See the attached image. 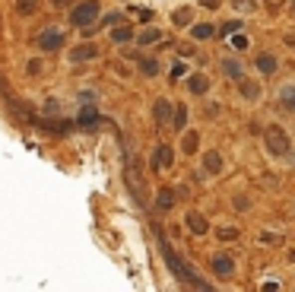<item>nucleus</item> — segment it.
<instances>
[{"label":"nucleus","mask_w":295,"mask_h":292,"mask_svg":"<svg viewBox=\"0 0 295 292\" xmlns=\"http://www.w3.org/2000/svg\"><path fill=\"white\" fill-rule=\"evenodd\" d=\"M159 248H162V254H165V264H168V267H171V273H175V277H178V280H184V283H190V286H194V289H210V283H203L200 277H197V270H190V267H187V264H184V261H181V257H178L175 251H171V245L165 242V235H162V232H159Z\"/></svg>","instance_id":"f257e3e1"},{"label":"nucleus","mask_w":295,"mask_h":292,"mask_svg":"<svg viewBox=\"0 0 295 292\" xmlns=\"http://www.w3.org/2000/svg\"><path fill=\"white\" fill-rule=\"evenodd\" d=\"M264 140H267V149H270L273 156H286V152L292 149L289 134H286V127H280V124H270V127H267Z\"/></svg>","instance_id":"f03ea898"},{"label":"nucleus","mask_w":295,"mask_h":292,"mask_svg":"<svg viewBox=\"0 0 295 292\" xmlns=\"http://www.w3.org/2000/svg\"><path fill=\"white\" fill-rule=\"evenodd\" d=\"M95 16H99V0H83L80 6H73L70 22H73V25H92Z\"/></svg>","instance_id":"7ed1b4c3"},{"label":"nucleus","mask_w":295,"mask_h":292,"mask_svg":"<svg viewBox=\"0 0 295 292\" xmlns=\"http://www.w3.org/2000/svg\"><path fill=\"white\" fill-rule=\"evenodd\" d=\"M210 267H213V273H219V277H232V273H235V257L232 254H213Z\"/></svg>","instance_id":"20e7f679"},{"label":"nucleus","mask_w":295,"mask_h":292,"mask_svg":"<svg viewBox=\"0 0 295 292\" xmlns=\"http://www.w3.org/2000/svg\"><path fill=\"white\" fill-rule=\"evenodd\" d=\"M60 45H64V32H57V29H48V32L38 35V48L41 51H57Z\"/></svg>","instance_id":"39448f33"},{"label":"nucleus","mask_w":295,"mask_h":292,"mask_svg":"<svg viewBox=\"0 0 295 292\" xmlns=\"http://www.w3.org/2000/svg\"><path fill=\"white\" fill-rule=\"evenodd\" d=\"M184 222H187V229L194 232V235H203V232H210V222H206L200 213H194V210H190L187 216H184Z\"/></svg>","instance_id":"423d86ee"},{"label":"nucleus","mask_w":295,"mask_h":292,"mask_svg":"<svg viewBox=\"0 0 295 292\" xmlns=\"http://www.w3.org/2000/svg\"><path fill=\"white\" fill-rule=\"evenodd\" d=\"M171 118H175L171 102L168 99H159V102H155V121H159V124H171Z\"/></svg>","instance_id":"0eeeda50"},{"label":"nucleus","mask_w":295,"mask_h":292,"mask_svg":"<svg viewBox=\"0 0 295 292\" xmlns=\"http://www.w3.org/2000/svg\"><path fill=\"white\" fill-rule=\"evenodd\" d=\"M168 165H171V149H168V146H159V149L152 152V171L168 168Z\"/></svg>","instance_id":"6e6552de"},{"label":"nucleus","mask_w":295,"mask_h":292,"mask_svg":"<svg viewBox=\"0 0 295 292\" xmlns=\"http://www.w3.org/2000/svg\"><path fill=\"white\" fill-rule=\"evenodd\" d=\"M187 89L194 92V96H203V92L210 89V76H203V73H194V76L187 80Z\"/></svg>","instance_id":"1a4fd4ad"},{"label":"nucleus","mask_w":295,"mask_h":292,"mask_svg":"<svg viewBox=\"0 0 295 292\" xmlns=\"http://www.w3.org/2000/svg\"><path fill=\"white\" fill-rule=\"evenodd\" d=\"M155 207H159L162 213H168L171 207H175V191H171V187H162L159 197H155Z\"/></svg>","instance_id":"9d476101"},{"label":"nucleus","mask_w":295,"mask_h":292,"mask_svg":"<svg viewBox=\"0 0 295 292\" xmlns=\"http://www.w3.org/2000/svg\"><path fill=\"white\" fill-rule=\"evenodd\" d=\"M95 54H99V51H95V45H80L76 51H70V61H73V64H80V61H92Z\"/></svg>","instance_id":"9b49d317"},{"label":"nucleus","mask_w":295,"mask_h":292,"mask_svg":"<svg viewBox=\"0 0 295 292\" xmlns=\"http://www.w3.org/2000/svg\"><path fill=\"white\" fill-rule=\"evenodd\" d=\"M203 168L206 171H210V175H219V171H222V156H219V152H206V156H203Z\"/></svg>","instance_id":"f8f14e48"},{"label":"nucleus","mask_w":295,"mask_h":292,"mask_svg":"<svg viewBox=\"0 0 295 292\" xmlns=\"http://www.w3.org/2000/svg\"><path fill=\"white\" fill-rule=\"evenodd\" d=\"M190 35H194L197 41H206V38L216 35V25H210V22H197L194 29H190Z\"/></svg>","instance_id":"ddd939ff"},{"label":"nucleus","mask_w":295,"mask_h":292,"mask_svg":"<svg viewBox=\"0 0 295 292\" xmlns=\"http://www.w3.org/2000/svg\"><path fill=\"white\" fill-rule=\"evenodd\" d=\"M280 108L295 111V86H283L280 89Z\"/></svg>","instance_id":"4468645a"},{"label":"nucleus","mask_w":295,"mask_h":292,"mask_svg":"<svg viewBox=\"0 0 295 292\" xmlns=\"http://www.w3.org/2000/svg\"><path fill=\"white\" fill-rule=\"evenodd\" d=\"M197 146H200V137H197V131H187L184 140H181V149H184V156H194Z\"/></svg>","instance_id":"2eb2a0df"},{"label":"nucleus","mask_w":295,"mask_h":292,"mask_svg":"<svg viewBox=\"0 0 295 292\" xmlns=\"http://www.w3.org/2000/svg\"><path fill=\"white\" fill-rule=\"evenodd\" d=\"M95 124H99V115H95V108H92V105H86V108L80 111V127H86V131H92Z\"/></svg>","instance_id":"dca6fc26"},{"label":"nucleus","mask_w":295,"mask_h":292,"mask_svg":"<svg viewBox=\"0 0 295 292\" xmlns=\"http://www.w3.org/2000/svg\"><path fill=\"white\" fill-rule=\"evenodd\" d=\"M238 86H241V96H245V99H257V96H260V86H257L254 80H248V76H241Z\"/></svg>","instance_id":"f3484780"},{"label":"nucleus","mask_w":295,"mask_h":292,"mask_svg":"<svg viewBox=\"0 0 295 292\" xmlns=\"http://www.w3.org/2000/svg\"><path fill=\"white\" fill-rule=\"evenodd\" d=\"M257 70L270 76V73L276 70V57H273V54H260V57H257Z\"/></svg>","instance_id":"a211bd4d"},{"label":"nucleus","mask_w":295,"mask_h":292,"mask_svg":"<svg viewBox=\"0 0 295 292\" xmlns=\"http://www.w3.org/2000/svg\"><path fill=\"white\" fill-rule=\"evenodd\" d=\"M140 70H143V76H155L159 73V64L149 61V57H140Z\"/></svg>","instance_id":"6ab92c4d"},{"label":"nucleus","mask_w":295,"mask_h":292,"mask_svg":"<svg viewBox=\"0 0 295 292\" xmlns=\"http://www.w3.org/2000/svg\"><path fill=\"white\" fill-rule=\"evenodd\" d=\"M35 6H38V0H16V10H19L22 16L35 13Z\"/></svg>","instance_id":"aec40b11"},{"label":"nucleus","mask_w":295,"mask_h":292,"mask_svg":"<svg viewBox=\"0 0 295 292\" xmlns=\"http://www.w3.org/2000/svg\"><path fill=\"white\" fill-rule=\"evenodd\" d=\"M222 70L232 76V80H241V64H235V61H222Z\"/></svg>","instance_id":"412c9836"},{"label":"nucleus","mask_w":295,"mask_h":292,"mask_svg":"<svg viewBox=\"0 0 295 292\" xmlns=\"http://www.w3.org/2000/svg\"><path fill=\"white\" fill-rule=\"evenodd\" d=\"M222 35H235V32H241V19H232V22H222Z\"/></svg>","instance_id":"4be33fe9"},{"label":"nucleus","mask_w":295,"mask_h":292,"mask_svg":"<svg viewBox=\"0 0 295 292\" xmlns=\"http://www.w3.org/2000/svg\"><path fill=\"white\" fill-rule=\"evenodd\" d=\"M111 38H115V41H130V38H134V32H130L127 25H121V29L111 32Z\"/></svg>","instance_id":"5701e85b"},{"label":"nucleus","mask_w":295,"mask_h":292,"mask_svg":"<svg viewBox=\"0 0 295 292\" xmlns=\"http://www.w3.org/2000/svg\"><path fill=\"white\" fill-rule=\"evenodd\" d=\"M162 35H159V29H146L143 35H140V45H152V41H159Z\"/></svg>","instance_id":"b1692460"},{"label":"nucleus","mask_w":295,"mask_h":292,"mask_svg":"<svg viewBox=\"0 0 295 292\" xmlns=\"http://www.w3.org/2000/svg\"><path fill=\"white\" fill-rule=\"evenodd\" d=\"M184 121H187V108H178L175 118H171V124H175V127H184Z\"/></svg>","instance_id":"393cba45"},{"label":"nucleus","mask_w":295,"mask_h":292,"mask_svg":"<svg viewBox=\"0 0 295 292\" xmlns=\"http://www.w3.org/2000/svg\"><path fill=\"white\" fill-rule=\"evenodd\" d=\"M219 238H222V242H235V238H238V229H219Z\"/></svg>","instance_id":"a878e982"},{"label":"nucleus","mask_w":295,"mask_h":292,"mask_svg":"<svg viewBox=\"0 0 295 292\" xmlns=\"http://www.w3.org/2000/svg\"><path fill=\"white\" fill-rule=\"evenodd\" d=\"M232 48L245 51V48H248V38H245V35H238V32H235V35H232Z\"/></svg>","instance_id":"bb28decb"},{"label":"nucleus","mask_w":295,"mask_h":292,"mask_svg":"<svg viewBox=\"0 0 295 292\" xmlns=\"http://www.w3.org/2000/svg\"><path fill=\"white\" fill-rule=\"evenodd\" d=\"M171 19H175L178 25H184V22L190 19V10H175V16H171Z\"/></svg>","instance_id":"cd10ccee"},{"label":"nucleus","mask_w":295,"mask_h":292,"mask_svg":"<svg viewBox=\"0 0 295 292\" xmlns=\"http://www.w3.org/2000/svg\"><path fill=\"white\" fill-rule=\"evenodd\" d=\"M41 73V61H29V76H35Z\"/></svg>","instance_id":"c85d7f7f"},{"label":"nucleus","mask_w":295,"mask_h":292,"mask_svg":"<svg viewBox=\"0 0 295 292\" xmlns=\"http://www.w3.org/2000/svg\"><path fill=\"white\" fill-rule=\"evenodd\" d=\"M219 3H222V0H200V6H206V10H216Z\"/></svg>","instance_id":"c756f323"},{"label":"nucleus","mask_w":295,"mask_h":292,"mask_svg":"<svg viewBox=\"0 0 295 292\" xmlns=\"http://www.w3.org/2000/svg\"><path fill=\"white\" fill-rule=\"evenodd\" d=\"M171 76H175V80H178V76H184V67L175 64V67H171Z\"/></svg>","instance_id":"7c9ffc66"},{"label":"nucleus","mask_w":295,"mask_h":292,"mask_svg":"<svg viewBox=\"0 0 295 292\" xmlns=\"http://www.w3.org/2000/svg\"><path fill=\"white\" fill-rule=\"evenodd\" d=\"M67 3H70V0H51V6H57V10H64Z\"/></svg>","instance_id":"2f4dec72"},{"label":"nucleus","mask_w":295,"mask_h":292,"mask_svg":"<svg viewBox=\"0 0 295 292\" xmlns=\"http://www.w3.org/2000/svg\"><path fill=\"white\" fill-rule=\"evenodd\" d=\"M292 10H295V0H292Z\"/></svg>","instance_id":"473e14b6"},{"label":"nucleus","mask_w":295,"mask_h":292,"mask_svg":"<svg viewBox=\"0 0 295 292\" xmlns=\"http://www.w3.org/2000/svg\"><path fill=\"white\" fill-rule=\"evenodd\" d=\"M292 261H295V251H292Z\"/></svg>","instance_id":"72a5a7b5"}]
</instances>
